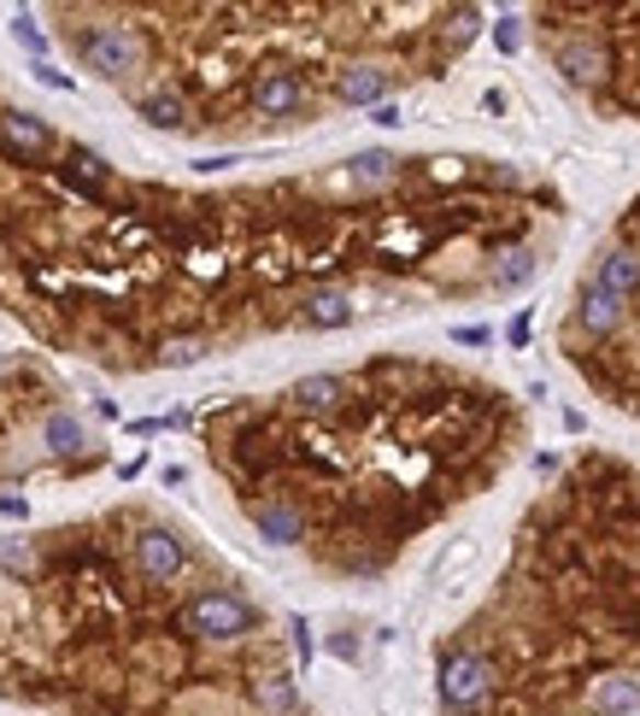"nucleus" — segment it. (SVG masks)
I'll return each mask as SVG.
<instances>
[{
  "label": "nucleus",
  "instance_id": "nucleus-2",
  "mask_svg": "<svg viewBox=\"0 0 640 716\" xmlns=\"http://www.w3.org/2000/svg\"><path fill=\"white\" fill-rule=\"evenodd\" d=\"M182 628L200 640H235L252 628V605L235 600V593H200V600L182 611Z\"/></svg>",
  "mask_w": 640,
  "mask_h": 716
},
{
  "label": "nucleus",
  "instance_id": "nucleus-12",
  "mask_svg": "<svg viewBox=\"0 0 640 716\" xmlns=\"http://www.w3.org/2000/svg\"><path fill=\"white\" fill-rule=\"evenodd\" d=\"M289 400H294V405H300V412H306V417H329L335 405L347 400V382H341V377H300Z\"/></svg>",
  "mask_w": 640,
  "mask_h": 716
},
{
  "label": "nucleus",
  "instance_id": "nucleus-1",
  "mask_svg": "<svg viewBox=\"0 0 640 716\" xmlns=\"http://www.w3.org/2000/svg\"><path fill=\"white\" fill-rule=\"evenodd\" d=\"M82 65L106 82H124L130 71H142V36L124 24H94L82 36Z\"/></svg>",
  "mask_w": 640,
  "mask_h": 716
},
{
  "label": "nucleus",
  "instance_id": "nucleus-17",
  "mask_svg": "<svg viewBox=\"0 0 640 716\" xmlns=\"http://www.w3.org/2000/svg\"><path fill=\"white\" fill-rule=\"evenodd\" d=\"M535 270H541V259H535L529 247H505L494 259V288H524Z\"/></svg>",
  "mask_w": 640,
  "mask_h": 716
},
{
  "label": "nucleus",
  "instance_id": "nucleus-20",
  "mask_svg": "<svg viewBox=\"0 0 640 716\" xmlns=\"http://www.w3.org/2000/svg\"><path fill=\"white\" fill-rule=\"evenodd\" d=\"M65 182H77L82 194H100V182H106V165H100L89 147H77L71 165H65Z\"/></svg>",
  "mask_w": 640,
  "mask_h": 716
},
{
  "label": "nucleus",
  "instance_id": "nucleus-10",
  "mask_svg": "<svg viewBox=\"0 0 640 716\" xmlns=\"http://www.w3.org/2000/svg\"><path fill=\"white\" fill-rule=\"evenodd\" d=\"M252 528H259L271 547H294L300 535H306V517H300V505H282V500H271V505H259L252 511Z\"/></svg>",
  "mask_w": 640,
  "mask_h": 716
},
{
  "label": "nucleus",
  "instance_id": "nucleus-25",
  "mask_svg": "<svg viewBox=\"0 0 640 716\" xmlns=\"http://www.w3.org/2000/svg\"><path fill=\"white\" fill-rule=\"evenodd\" d=\"M36 77L47 82V89H71V77H65V71H54V65H47V59H36Z\"/></svg>",
  "mask_w": 640,
  "mask_h": 716
},
{
  "label": "nucleus",
  "instance_id": "nucleus-6",
  "mask_svg": "<svg viewBox=\"0 0 640 716\" xmlns=\"http://www.w3.org/2000/svg\"><path fill=\"white\" fill-rule=\"evenodd\" d=\"M0 142H7L12 153H24V159H47V153H54V130H47L42 118H30V112H7L0 118Z\"/></svg>",
  "mask_w": 640,
  "mask_h": 716
},
{
  "label": "nucleus",
  "instance_id": "nucleus-22",
  "mask_svg": "<svg viewBox=\"0 0 640 716\" xmlns=\"http://www.w3.org/2000/svg\"><path fill=\"white\" fill-rule=\"evenodd\" d=\"M0 570H12V575H30V570H36V552H30L24 540H0Z\"/></svg>",
  "mask_w": 640,
  "mask_h": 716
},
{
  "label": "nucleus",
  "instance_id": "nucleus-24",
  "mask_svg": "<svg viewBox=\"0 0 640 716\" xmlns=\"http://www.w3.org/2000/svg\"><path fill=\"white\" fill-rule=\"evenodd\" d=\"M494 42L505 47V54H517V47H524V30H517V19H499V24H494Z\"/></svg>",
  "mask_w": 640,
  "mask_h": 716
},
{
  "label": "nucleus",
  "instance_id": "nucleus-28",
  "mask_svg": "<svg viewBox=\"0 0 640 716\" xmlns=\"http://www.w3.org/2000/svg\"><path fill=\"white\" fill-rule=\"evenodd\" d=\"M0 517H30V505L19 500V493H0Z\"/></svg>",
  "mask_w": 640,
  "mask_h": 716
},
{
  "label": "nucleus",
  "instance_id": "nucleus-13",
  "mask_svg": "<svg viewBox=\"0 0 640 716\" xmlns=\"http://www.w3.org/2000/svg\"><path fill=\"white\" fill-rule=\"evenodd\" d=\"M582 329L587 335H605V329H617V323H622V300H611V294H605V288H594V282H587L582 288Z\"/></svg>",
  "mask_w": 640,
  "mask_h": 716
},
{
  "label": "nucleus",
  "instance_id": "nucleus-4",
  "mask_svg": "<svg viewBox=\"0 0 640 716\" xmlns=\"http://www.w3.org/2000/svg\"><path fill=\"white\" fill-rule=\"evenodd\" d=\"M136 564L154 575V582H171V575L182 570V540L171 535V528H142L136 535Z\"/></svg>",
  "mask_w": 640,
  "mask_h": 716
},
{
  "label": "nucleus",
  "instance_id": "nucleus-8",
  "mask_svg": "<svg viewBox=\"0 0 640 716\" xmlns=\"http://www.w3.org/2000/svg\"><path fill=\"white\" fill-rule=\"evenodd\" d=\"M594 288H605L611 300H635V288H640V253H629V247H611L599 259V277H594Z\"/></svg>",
  "mask_w": 640,
  "mask_h": 716
},
{
  "label": "nucleus",
  "instance_id": "nucleus-11",
  "mask_svg": "<svg viewBox=\"0 0 640 716\" xmlns=\"http://www.w3.org/2000/svg\"><path fill=\"white\" fill-rule=\"evenodd\" d=\"M559 71H564L570 82H605L611 59H605L599 42H564V47H559Z\"/></svg>",
  "mask_w": 640,
  "mask_h": 716
},
{
  "label": "nucleus",
  "instance_id": "nucleus-21",
  "mask_svg": "<svg viewBox=\"0 0 640 716\" xmlns=\"http://www.w3.org/2000/svg\"><path fill=\"white\" fill-rule=\"evenodd\" d=\"M200 353H206V340H200V335H177V340H165V347H159V365L182 370V365H200Z\"/></svg>",
  "mask_w": 640,
  "mask_h": 716
},
{
  "label": "nucleus",
  "instance_id": "nucleus-9",
  "mask_svg": "<svg viewBox=\"0 0 640 716\" xmlns=\"http://www.w3.org/2000/svg\"><path fill=\"white\" fill-rule=\"evenodd\" d=\"M300 323H306V329H347L352 323V294H341V288H317V294H306V305H300Z\"/></svg>",
  "mask_w": 640,
  "mask_h": 716
},
{
  "label": "nucleus",
  "instance_id": "nucleus-5",
  "mask_svg": "<svg viewBox=\"0 0 640 716\" xmlns=\"http://www.w3.org/2000/svg\"><path fill=\"white\" fill-rule=\"evenodd\" d=\"M300 100H306V89H300L294 71H259V82H252V107L265 118H289Z\"/></svg>",
  "mask_w": 640,
  "mask_h": 716
},
{
  "label": "nucleus",
  "instance_id": "nucleus-3",
  "mask_svg": "<svg viewBox=\"0 0 640 716\" xmlns=\"http://www.w3.org/2000/svg\"><path fill=\"white\" fill-rule=\"evenodd\" d=\"M487 687H494V663H487L482 652L441 658V705L447 711H470L476 698H487Z\"/></svg>",
  "mask_w": 640,
  "mask_h": 716
},
{
  "label": "nucleus",
  "instance_id": "nucleus-14",
  "mask_svg": "<svg viewBox=\"0 0 640 716\" xmlns=\"http://www.w3.org/2000/svg\"><path fill=\"white\" fill-rule=\"evenodd\" d=\"M594 711L599 716H635L640 711V687L629 675H605L599 687H594Z\"/></svg>",
  "mask_w": 640,
  "mask_h": 716
},
{
  "label": "nucleus",
  "instance_id": "nucleus-18",
  "mask_svg": "<svg viewBox=\"0 0 640 716\" xmlns=\"http://www.w3.org/2000/svg\"><path fill=\"white\" fill-rule=\"evenodd\" d=\"M42 435H47V452H59V458H71V452L89 447V435H82V423H77L71 412H54Z\"/></svg>",
  "mask_w": 640,
  "mask_h": 716
},
{
  "label": "nucleus",
  "instance_id": "nucleus-30",
  "mask_svg": "<svg viewBox=\"0 0 640 716\" xmlns=\"http://www.w3.org/2000/svg\"><path fill=\"white\" fill-rule=\"evenodd\" d=\"M512 347H529V317H512Z\"/></svg>",
  "mask_w": 640,
  "mask_h": 716
},
{
  "label": "nucleus",
  "instance_id": "nucleus-15",
  "mask_svg": "<svg viewBox=\"0 0 640 716\" xmlns=\"http://www.w3.org/2000/svg\"><path fill=\"white\" fill-rule=\"evenodd\" d=\"M252 698H259V711H271V716H294V705H300L289 675H259L252 681Z\"/></svg>",
  "mask_w": 640,
  "mask_h": 716
},
{
  "label": "nucleus",
  "instance_id": "nucleus-16",
  "mask_svg": "<svg viewBox=\"0 0 640 716\" xmlns=\"http://www.w3.org/2000/svg\"><path fill=\"white\" fill-rule=\"evenodd\" d=\"M142 118H147L154 130H182V124H189V107H182L177 89H159V94L142 100Z\"/></svg>",
  "mask_w": 640,
  "mask_h": 716
},
{
  "label": "nucleus",
  "instance_id": "nucleus-7",
  "mask_svg": "<svg viewBox=\"0 0 640 716\" xmlns=\"http://www.w3.org/2000/svg\"><path fill=\"white\" fill-rule=\"evenodd\" d=\"M335 94H341L347 107H382V94H389V71H382V65H347V71L335 77Z\"/></svg>",
  "mask_w": 640,
  "mask_h": 716
},
{
  "label": "nucleus",
  "instance_id": "nucleus-27",
  "mask_svg": "<svg viewBox=\"0 0 640 716\" xmlns=\"http://www.w3.org/2000/svg\"><path fill=\"white\" fill-rule=\"evenodd\" d=\"M329 652L352 663V658H359V640H352V635H335V640H329Z\"/></svg>",
  "mask_w": 640,
  "mask_h": 716
},
{
  "label": "nucleus",
  "instance_id": "nucleus-26",
  "mask_svg": "<svg viewBox=\"0 0 640 716\" xmlns=\"http://www.w3.org/2000/svg\"><path fill=\"white\" fill-rule=\"evenodd\" d=\"M370 124H382V130H394V124H400V107H394V100H382V107H377V112H370Z\"/></svg>",
  "mask_w": 640,
  "mask_h": 716
},
{
  "label": "nucleus",
  "instance_id": "nucleus-23",
  "mask_svg": "<svg viewBox=\"0 0 640 716\" xmlns=\"http://www.w3.org/2000/svg\"><path fill=\"white\" fill-rule=\"evenodd\" d=\"M12 36H19L30 54H47V36H42V24L30 19V12H19V19H12Z\"/></svg>",
  "mask_w": 640,
  "mask_h": 716
},
{
  "label": "nucleus",
  "instance_id": "nucleus-29",
  "mask_svg": "<svg viewBox=\"0 0 640 716\" xmlns=\"http://www.w3.org/2000/svg\"><path fill=\"white\" fill-rule=\"evenodd\" d=\"M294 646H300V658H312V628H306V617H294Z\"/></svg>",
  "mask_w": 640,
  "mask_h": 716
},
{
  "label": "nucleus",
  "instance_id": "nucleus-19",
  "mask_svg": "<svg viewBox=\"0 0 640 716\" xmlns=\"http://www.w3.org/2000/svg\"><path fill=\"white\" fill-rule=\"evenodd\" d=\"M394 170H400V159H394V153H359L347 177L359 182V189H377V182H394Z\"/></svg>",
  "mask_w": 640,
  "mask_h": 716
}]
</instances>
